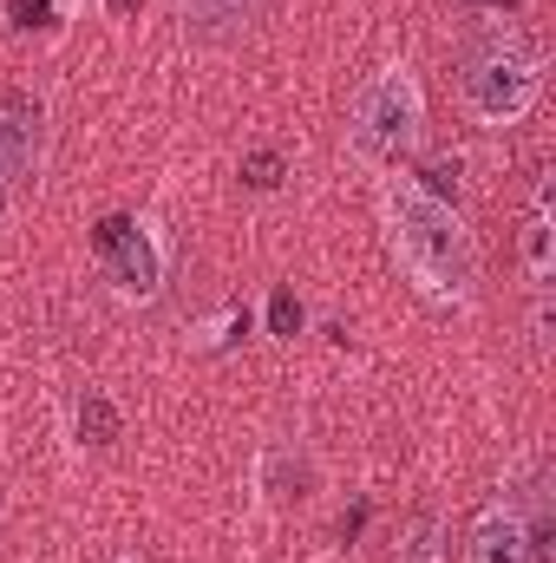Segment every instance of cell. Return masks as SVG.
I'll return each instance as SVG.
<instances>
[{
	"label": "cell",
	"instance_id": "7a4b0ae2",
	"mask_svg": "<svg viewBox=\"0 0 556 563\" xmlns=\"http://www.w3.org/2000/svg\"><path fill=\"white\" fill-rule=\"evenodd\" d=\"M537 86H544L537 53H531L524 40H511V33H491V40L471 46V59H465V99H471V112H478L485 125H518V119L537 106Z\"/></svg>",
	"mask_w": 556,
	"mask_h": 563
},
{
	"label": "cell",
	"instance_id": "2e32d148",
	"mask_svg": "<svg viewBox=\"0 0 556 563\" xmlns=\"http://www.w3.org/2000/svg\"><path fill=\"white\" fill-rule=\"evenodd\" d=\"M491 7H518V0H491Z\"/></svg>",
	"mask_w": 556,
	"mask_h": 563
},
{
	"label": "cell",
	"instance_id": "ba28073f",
	"mask_svg": "<svg viewBox=\"0 0 556 563\" xmlns=\"http://www.w3.org/2000/svg\"><path fill=\"white\" fill-rule=\"evenodd\" d=\"M524 269L537 282V295H551V184L537 190V210L524 223Z\"/></svg>",
	"mask_w": 556,
	"mask_h": 563
},
{
	"label": "cell",
	"instance_id": "3957f363",
	"mask_svg": "<svg viewBox=\"0 0 556 563\" xmlns=\"http://www.w3.org/2000/svg\"><path fill=\"white\" fill-rule=\"evenodd\" d=\"M419 125H425L419 79L407 73V66H387L380 79H367V86H360L354 119H347V139H354V151H360V157L387 164V157H400V151L419 139Z\"/></svg>",
	"mask_w": 556,
	"mask_h": 563
},
{
	"label": "cell",
	"instance_id": "8fae6325",
	"mask_svg": "<svg viewBox=\"0 0 556 563\" xmlns=\"http://www.w3.org/2000/svg\"><path fill=\"white\" fill-rule=\"evenodd\" d=\"M269 328H276L281 341H294V334H301V301H294L288 288H276V295H269Z\"/></svg>",
	"mask_w": 556,
	"mask_h": 563
},
{
	"label": "cell",
	"instance_id": "9a60e30c",
	"mask_svg": "<svg viewBox=\"0 0 556 563\" xmlns=\"http://www.w3.org/2000/svg\"><path fill=\"white\" fill-rule=\"evenodd\" d=\"M132 7H138V0H112V13H132Z\"/></svg>",
	"mask_w": 556,
	"mask_h": 563
},
{
	"label": "cell",
	"instance_id": "277c9868",
	"mask_svg": "<svg viewBox=\"0 0 556 563\" xmlns=\"http://www.w3.org/2000/svg\"><path fill=\"white\" fill-rule=\"evenodd\" d=\"M105 263H112V276H119L125 295H157V282H164V243L151 236V223H125L119 243L105 250Z\"/></svg>",
	"mask_w": 556,
	"mask_h": 563
},
{
	"label": "cell",
	"instance_id": "9c48e42d",
	"mask_svg": "<svg viewBox=\"0 0 556 563\" xmlns=\"http://www.w3.org/2000/svg\"><path fill=\"white\" fill-rule=\"evenodd\" d=\"M73 426H79V439H86V445H112V439H119V407H112L99 387H86V394H79V413H73Z\"/></svg>",
	"mask_w": 556,
	"mask_h": 563
},
{
	"label": "cell",
	"instance_id": "52a82bcc",
	"mask_svg": "<svg viewBox=\"0 0 556 563\" xmlns=\"http://www.w3.org/2000/svg\"><path fill=\"white\" fill-rule=\"evenodd\" d=\"M263 13V0H184V20L197 26V33H210V40H223V33H236V26H249Z\"/></svg>",
	"mask_w": 556,
	"mask_h": 563
},
{
	"label": "cell",
	"instance_id": "5b68a950",
	"mask_svg": "<svg viewBox=\"0 0 556 563\" xmlns=\"http://www.w3.org/2000/svg\"><path fill=\"white\" fill-rule=\"evenodd\" d=\"M465 558L471 563H531V551H524V511H518V505H491V511H478Z\"/></svg>",
	"mask_w": 556,
	"mask_h": 563
},
{
	"label": "cell",
	"instance_id": "6da1fadb",
	"mask_svg": "<svg viewBox=\"0 0 556 563\" xmlns=\"http://www.w3.org/2000/svg\"><path fill=\"white\" fill-rule=\"evenodd\" d=\"M387 236H393L400 269L419 282V295H432V301H465L471 295V276H478L471 230L458 223L452 203L425 197L413 177L387 184Z\"/></svg>",
	"mask_w": 556,
	"mask_h": 563
},
{
	"label": "cell",
	"instance_id": "8992f818",
	"mask_svg": "<svg viewBox=\"0 0 556 563\" xmlns=\"http://www.w3.org/2000/svg\"><path fill=\"white\" fill-rule=\"evenodd\" d=\"M33 144H40V119H33L20 99H7V106H0V190L33 164Z\"/></svg>",
	"mask_w": 556,
	"mask_h": 563
},
{
	"label": "cell",
	"instance_id": "7c38bea8",
	"mask_svg": "<svg viewBox=\"0 0 556 563\" xmlns=\"http://www.w3.org/2000/svg\"><path fill=\"white\" fill-rule=\"evenodd\" d=\"M243 177H249L256 190H276L281 184V157L276 151H249V157H243Z\"/></svg>",
	"mask_w": 556,
	"mask_h": 563
},
{
	"label": "cell",
	"instance_id": "30bf717a",
	"mask_svg": "<svg viewBox=\"0 0 556 563\" xmlns=\"http://www.w3.org/2000/svg\"><path fill=\"white\" fill-rule=\"evenodd\" d=\"M269 492H276V498H301V492H308V465H301V459L288 465V452H276V459H269Z\"/></svg>",
	"mask_w": 556,
	"mask_h": 563
},
{
	"label": "cell",
	"instance_id": "5bb4252c",
	"mask_svg": "<svg viewBox=\"0 0 556 563\" xmlns=\"http://www.w3.org/2000/svg\"><path fill=\"white\" fill-rule=\"evenodd\" d=\"M13 20H20V26H40V20H46V0H13Z\"/></svg>",
	"mask_w": 556,
	"mask_h": 563
},
{
	"label": "cell",
	"instance_id": "4fadbf2b",
	"mask_svg": "<svg viewBox=\"0 0 556 563\" xmlns=\"http://www.w3.org/2000/svg\"><path fill=\"white\" fill-rule=\"evenodd\" d=\"M400 563H438V531L432 525H413L407 544H400Z\"/></svg>",
	"mask_w": 556,
	"mask_h": 563
}]
</instances>
